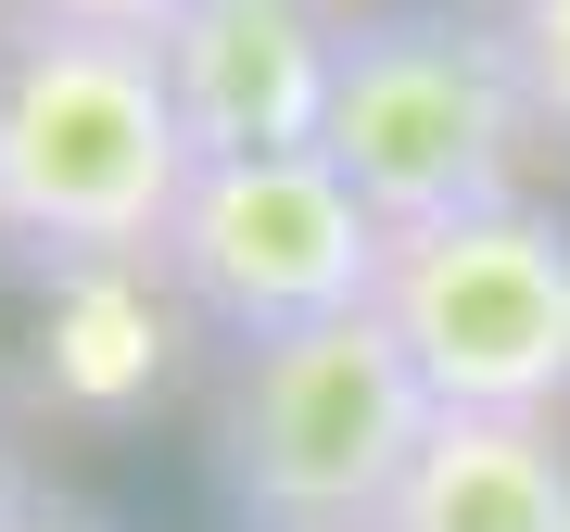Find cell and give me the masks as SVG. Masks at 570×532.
<instances>
[{
  "label": "cell",
  "mask_w": 570,
  "mask_h": 532,
  "mask_svg": "<svg viewBox=\"0 0 570 532\" xmlns=\"http://www.w3.org/2000/svg\"><path fill=\"white\" fill-rule=\"evenodd\" d=\"M190 190V127L153 39L0 26V242L39 266H153Z\"/></svg>",
  "instance_id": "1"
},
{
  "label": "cell",
  "mask_w": 570,
  "mask_h": 532,
  "mask_svg": "<svg viewBox=\"0 0 570 532\" xmlns=\"http://www.w3.org/2000/svg\"><path fill=\"white\" fill-rule=\"evenodd\" d=\"M330 178L406 242L444 216H494L520 204V152H532V102L508 77L494 13L456 0H393V13L343 26L330 63V127H317Z\"/></svg>",
  "instance_id": "2"
},
{
  "label": "cell",
  "mask_w": 570,
  "mask_h": 532,
  "mask_svg": "<svg viewBox=\"0 0 570 532\" xmlns=\"http://www.w3.org/2000/svg\"><path fill=\"white\" fill-rule=\"evenodd\" d=\"M431 393L406 368V343L367 317H317L279 343L228 355L216 393V494L242 508V532H367L393 508V482L431 444Z\"/></svg>",
  "instance_id": "3"
},
{
  "label": "cell",
  "mask_w": 570,
  "mask_h": 532,
  "mask_svg": "<svg viewBox=\"0 0 570 532\" xmlns=\"http://www.w3.org/2000/svg\"><path fill=\"white\" fill-rule=\"evenodd\" d=\"M381 329L406 343L444 418H558L570 406V228L494 204L406 228L381 254Z\"/></svg>",
  "instance_id": "4"
},
{
  "label": "cell",
  "mask_w": 570,
  "mask_h": 532,
  "mask_svg": "<svg viewBox=\"0 0 570 532\" xmlns=\"http://www.w3.org/2000/svg\"><path fill=\"white\" fill-rule=\"evenodd\" d=\"M381 254H393V228L330 178V152H242V165H190L153 266L228 343H279V329H317V317H367Z\"/></svg>",
  "instance_id": "5"
},
{
  "label": "cell",
  "mask_w": 570,
  "mask_h": 532,
  "mask_svg": "<svg viewBox=\"0 0 570 532\" xmlns=\"http://www.w3.org/2000/svg\"><path fill=\"white\" fill-rule=\"evenodd\" d=\"M153 51H165V89H178L190 165L317 152V127H330V63H343L330 0H190Z\"/></svg>",
  "instance_id": "6"
},
{
  "label": "cell",
  "mask_w": 570,
  "mask_h": 532,
  "mask_svg": "<svg viewBox=\"0 0 570 532\" xmlns=\"http://www.w3.org/2000/svg\"><path fill=\"white\" fill-rule=\"evenodd\" d=\"M367 532H570V444L558 418H431L419 470Z\"/></svg>",
  "instance_id": "7"
},
{
  "label": "cell",
  "mask_w": 570,
  "mask_h": 532,
  "mask_svg": "<svg viewBox=\"0 0 570 532\" xmlns=\"http://www.w3.org/2000/svg\"><path fill=\"white\" fill-rule=\"evenodd\" d=\"M153 368H165L153 266H51V292H39V381H51V406L115 418V406L153 393Z\"/></svg>",
  "instance_id": "8"
},
{
  "label": "cell",
  "mask_w": 570,
  "mask_h": 532,
  "mask_svg": "<svg viewBox=\"0 0 570 532\" xmlns=\"http://www.w3.org/2000/svg\"><path fill=\"white\" fill-rule=\"evenodd\" d=\"M494 39H508V77L532 102V140H570V0H508Z\"/></svg>",
  "instance_id": "9"
},
{
  "label": "cell",
  "mask_w": 570,
  "mask_h": 532,
  "mask_svg": "<svg viewBox=\"0 0 570 532\" xmlns=\"http://www.w3.org/2000/svg\"><path fill=\"white\" fill-rule=\"evenodd\" d=\"M39 26H89V39H165L190 0H26Z\"/></svg>",
  "instance_id": "10"
},
{
  "label": "cell",
  "mask_w": 570,
  "mask_h": 532,
  "mask_svg": "<svg viewBox=\"0 0 570 532\" xmlns=\"http://www.w3.org/2000/svg\"><path fill=\"white\" fill-rule=\"evenodd\" d=\"M26 520V470H13V444H0V532Z\"/></svg>",
  "instance_id": "11"
},
{
  "label": "cell",
  "mask_w": 570,
  "mask_h": 532,
  "mask_svg": "<svg viewBox=\"0 0 570 532\" xmlns=\"http://www.w3.org/2000/svg\"><path fill=\"white\" fill-rule=\"evenodd\" d=\"M13 532H63V520H51V508H26V520H13Z\"/></svg>",
  "instance_id": "12"
},
{
  "label": "cell",
  "mask_w": 570,
  "mask_h": 532,
  "mask_svg": "<svg viewBox=\"0 0 570 532\" xmlns=\"http://www.w3.org/2000/svg\"><path fill=\"white\" fill-rule=\"evenodd\" d=\"M0 13H26V0H0Z\"/></svg>",
  "instance_id": "13"
}]
</instances>
